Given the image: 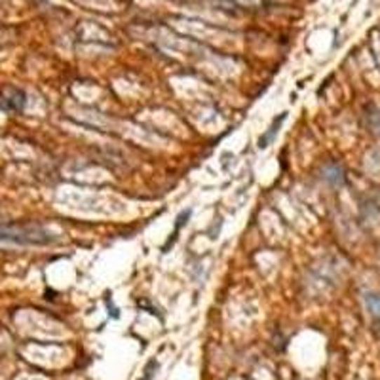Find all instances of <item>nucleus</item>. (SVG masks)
Segmentation results:
<instances>
[{
    "label": "nucleus",
    "mask_w": 380,
    "mask_h": 380,
    "mask_svg": "<svg viewBox=\"0 0 380 380\" xmlns=\"http://www.w3.org/2000/svg\"><path fill=\"white\" fill-rule=\"evenodd\" d=\"M321 177L323 181H327L329 184H333V186H341L344 184V171L339 164H327L321 171Z\"/></svg>",
    "instance_id": "nucleus-3"
},
{
    "label": "nucleus",
    "mask_w": 380,
    "mask_h": 380,
    "mask_svg": "<svg viewBox=\"0 0 380 380\" xmlns=\"http://www.w3.org/2000/svg\"><path fill=\"white\" fill-rule=\"evenodd\" d=\"M57 238L40 224H8L0 229V242L18 245H48Z\"/></svg>",
    "instance_id": "nucleus-1"
},
{
    "label": "nucleus",
    "mask_w": 380,
    "mask_h": 380,
    "mask_svg": "<svg viewBox=\"0 0 380 380\" xmlns=\"http://www.w3.org/2000/svg\"><path fill=\"white\" fill-rule=\"evenodd\" d=\"M285 118H287V112H282L278 118H274V122L270 124L269 131H264L261 137H259V143H257V147H259V149H266V147H269V144L274 141L276 135L280 133V128H282V124L285 122Z\"/></svg>",
    "instance_id": "nucleus-2"
}]
</instances>
